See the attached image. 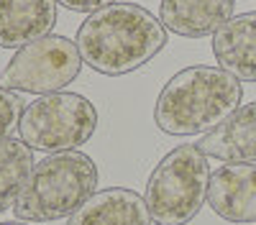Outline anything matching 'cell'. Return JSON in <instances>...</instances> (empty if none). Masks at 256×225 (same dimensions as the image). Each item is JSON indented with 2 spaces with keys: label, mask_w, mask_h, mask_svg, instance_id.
Listing matches in <instances>:
<instances>
[{
  "label": "cell",
  "mask_w": 256,
  "mask_h": 225,
  "mask_svg": "<svg viewBox=\"0 0 256 225\" xmlns=\"http://www.w3.org/2000/svg\"><path fill=\"white\" fill-rule=\"evenodd\" d=\"M67 225H152V215L138 192L126 187L98 190L70 215Z\"/></svg>",
  "instance_id": "cell-12"
},
{
  "label": "cell",
  "mask_w": 256,
  "mask_h": 225,
  "mask_svg": "<svg viewBox=\"0 0 256 225\" xmlns=\"http://www.w3.org/2000/svg\"><path fill=\"white\" fill-rule=\"evenodd\" d=\"M24 108H26V102L18 92L0 87V141L8 138L13 128H18V120H20Z\"/></svg>",
  "instance_id": "cell-14"
},
{
  "label": "cell",
  "mask_w": 256,
  "mask_h": 225,
  "mask_svg": "<svg viewBox=\"0 0 256 225\" xmlns=\"http://www.w3.org/2000/svg\"><path fill=\"white\" fill-rule=\"evenodd\" d=\"M74 44L82 64L120 77L136 72L166 46V28L152 10L136 3H113L84 18Z\"/></svg>",
  "instance_id": "cell-1"
},
{
  "label": "cell",
  "mask_w": 256,
  "mask_h": 225,
  "mask_svg": "<svg viewBox=\"0 0 256 225\" xmlns=\"http://www.w3.org/2000/svg\"><path fill=\"white\" fill-rule=\"evenodd\" d=\"M82 56L67 36H44L20 46L0 74V87L13 92L52 95L80 77Z\"/></svg>",
  "instance_id": "cell-6"
},
{
  "label": "cell",
  "mask_w": 256,
  "mask_h": 225,
  "mask_svg": "<svg viewBox=\"0 0 256 225\" xmlns=\"http://www.w3.org/2000/svg\"><path fill=\"white\" fill-rule=\"evenodd\" d=\"M205 202L228 223H256V167L226 164L210 172Z\"/></svg>",
  "instance_id": "cell-7"
},
{
  "label": "cell",
  "mask_w": 256,
  "mask_h": 225,
  "mask_svg": "<svg viewBox=\"0 0 256 225\" xmlns=\"http://www.w3.org/2000/svg\"><path fill=\"white\" fill-rule=\"evenodd\" d=\"M210 167L198 143L169 151L146 182L144 202L156 225H187L208 200Z\"/></svg>",
  "instance_id": "cell-4"
},
{
  "label": "cell",
  "mask_w": 256,
  "mask_h": 225,
  "mask_svg": "<svg viewBox=\"0 0 256 225\" xmlns=\"http://www.w3.org/2000/svg\"><path fill=\"white\" fill-rule=\"evenodd\" d=\"M0 225H31L26 220H6V223H0Z\"/></svg>",
  "instance_id": "cell-16"
},
{
  "label": "cell",
  "mask_w": 256,
  "mask_h": 225,
  "mask_svg": "<svg viewBox=\"0 0 256 225\" xmlns=\"http://www.w3.org/2000/svg\"><path fill=\"white\" fill-rule=\"evenodd\" d=\"M31 169H34V151L24 141L16 136L0 141V213L13 208Z\"/></svg>",
  "instance_id": "cell-13"
},
{
  "label": "cell",
  "mask_w": 256,
  "mask_h": 225,
  "mask_svg": "<svg viewBox=\"0 0 256 225\" xmlns=\"http://www.w3.org/2000/svg\"><path fill=\"white\" fill-rule=\"evenodd\" d=\"M233 8L236 0H162L159 20L177 36L202 38L233 18Z\"/></svg>",
  "instance_id": "cell-11"
},
{
  "label": "cell",
  "mask_w": 256,
  "mask_h": 225,
  "mask_svg": "<svg viewBox=\"0 0 256 225\" xmlns=\"http://www.w3.org/2000/svg\"><path fill=\"white\" fill-rule=\"evenodd\" d=\"M56 23V0H0V49H20L49 36Z\"/></svg>",
  "instance_id": "cell-10"
},
{
  "label": "cell",
  "mask_w": 256,
  "mask_h": 225,
  "mask_svg": "<svg viewBox=\"0 0 256 225\" xmlns=\"http://www.w3.org/2000/svg\"><path fill=\"white\" fill-rule=\"evenodd\" d=\"M113 3H118V0H56V5L74 10V13H95V10L108 8Z\"/></svg>",
  "instance_id": "cell-15"
},
{
  "label": "cell",
  "mask_w": 256,
  "mask_h": 225,
  "mask_svg": "<svg viewBox=\"0 0 256 225\" xmlns=\"http://www.w3.org/2000/svg\"><path fill=\"white\" fill-rule=\"evenodd\" d=\"M212 54L238 82H256V10L228 18L212 33Z\"/></svg>",
  "instance_id": "cell-8"
},
{
  "label": "cell",
  "mask_w": 256,
  "mask_h": 225,
  "mask_svg": "<svg viewBox=\"0 0 256 225\" xmlns=\"http://www.w3.org/2000/svg\"><path fill=\"white\" fill-rule=\"evenodd\" d=\"M98 131V108L77 92L41 95L24 108L18 138L31 151L59 154L84 146Z\"/></svg>",
  "instance_id": "cell-5"
},
{
  "label": "cell",
  "mask_w": 256,
  "mask_h": 225,
  "mask_svg": "<svg viewBox=\"0 0 256 225\" xmlns=\"http://www.w3.org/2000/svg\"><path fill=\"white\" fill-rule=\"evenodd\" d=\"M241 82L220 67H187L180 69L162 87L154 123L169 136L208 133L241 108Z\"/></svg>",
  "instance_id": "cell-2"
},
{
  "label": "cell",
  "mask_w": 256,
  "mask_h": 225,
  "mask_svg": "<svg viewBox=\"0 0 256 225\" xmlns=\"http://www.w3.org/2000/svg\"><path fill=\"white\" fill-rule=\"evenodd\" d=\"M98 167L82 151L49 154L34 164L20 195L13 202V213L26 223H52L70 218L98 192Z\"/></svg>",
  "instance_id": "cell-3"
},
{
  "label": "cell",
  "mask_w": 256,
  "mask_h": 225,
  "mask_svg": "<svg viewBox=\"0 0 256 225\" xmlns=\"http://www.w3.org/2000/svg\"><path fill=\"white\" fill-rule=\"evenodd\" d=\"M200 151L226 164H254L256 161V100L230 113L220 126L200 138Z\"/></svg>",
  "instance_id": "cell-9"
}]
</instances>
